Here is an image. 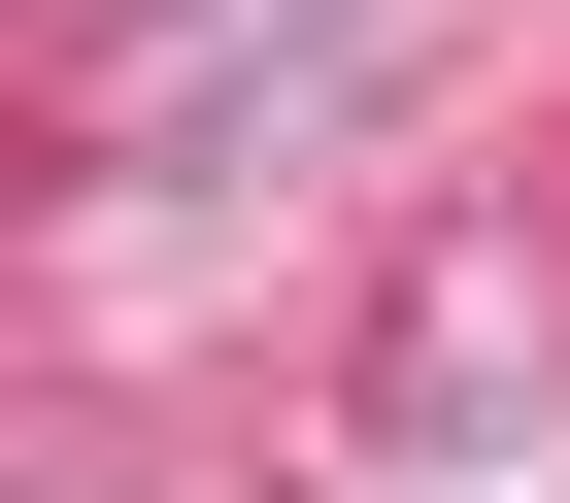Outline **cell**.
Here are the masks:
<instances>
[{
  "label": "cell",
  "instance_id": "obj_1",
  "mask_svg": "<svg viewBox=\"0 0 570 503\" xmlns=\"http://www.w3.org/2000/svg\"><path fill=\"white\" fill-rule=\"evenodd\" d=\"M403 68H436V0H135V34H101V135L135 168H303Z\"/></svg>",
  "mask_w": 570,
  "mask_h": 503
},
{
  "label": "cell",
  "instance_id": "obj_2",
  "mask_svg": "<svg viewBox=\"0 0 570 503\" xmlns=\"http://www.w3.org/2000/svg\"><path fill=\"white\" fill-rule=\"evenodd\" d=\"M570 403V235H436L403 269V436H537Z\"/></svg>",
  "mask_w": 570,
  "mask_h": 503
}]
</instances>
